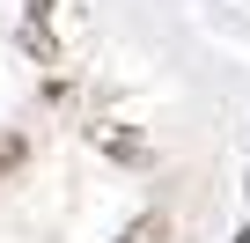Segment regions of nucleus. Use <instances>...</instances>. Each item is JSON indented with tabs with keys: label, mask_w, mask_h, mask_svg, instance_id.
I'll return each mask as SVG.
<instances>
[{
	"label": "nucleus",
	"mask_w": 250,
	"mask_h": 243,
	"mask_svg": "<svg viewBox=\"0 0 250 243\" xmlns=\"http://www.w3.org/2000/svg\"><path fill=\"white\" fill-rule=\"evenodd\" d=\"M96 148L118 155V162H147V140H140V133H125V126H96Z\"/></svg>",
	"instance_id": "f257e3e1"
},
{
	"label": "nucleus",
	"mask_w": 250,
	"mask_h": 243,
	"mask_svg": "<svg viewBox=\"0 0 250 243\" xmlns=\"http://www.w3.org/2000/svg\"><path fill=\"white\" fill-rule=\"evenodd\" d=\"M118 243H169V214H162V206H147V214H133V221L118 228Z\"/></svg>",
	"instance_id": "f03ea898"
},
{
	"label": "nucleus",
	"mask_w": 250,
	"mask_h": 243,
	"mask_svg": "<svg viewBox=\"0 0 250 243\" xmlns=\"http://www.w3.org/2000/svg\"><path fill=\"white\" fill-rule=\"evenodd\" d=\"M22 155H30V148H22V133H0V177H15V170H22Z\"/></svg>",
	"instance_id": "7ed1b4c3"
}]
</instances>
